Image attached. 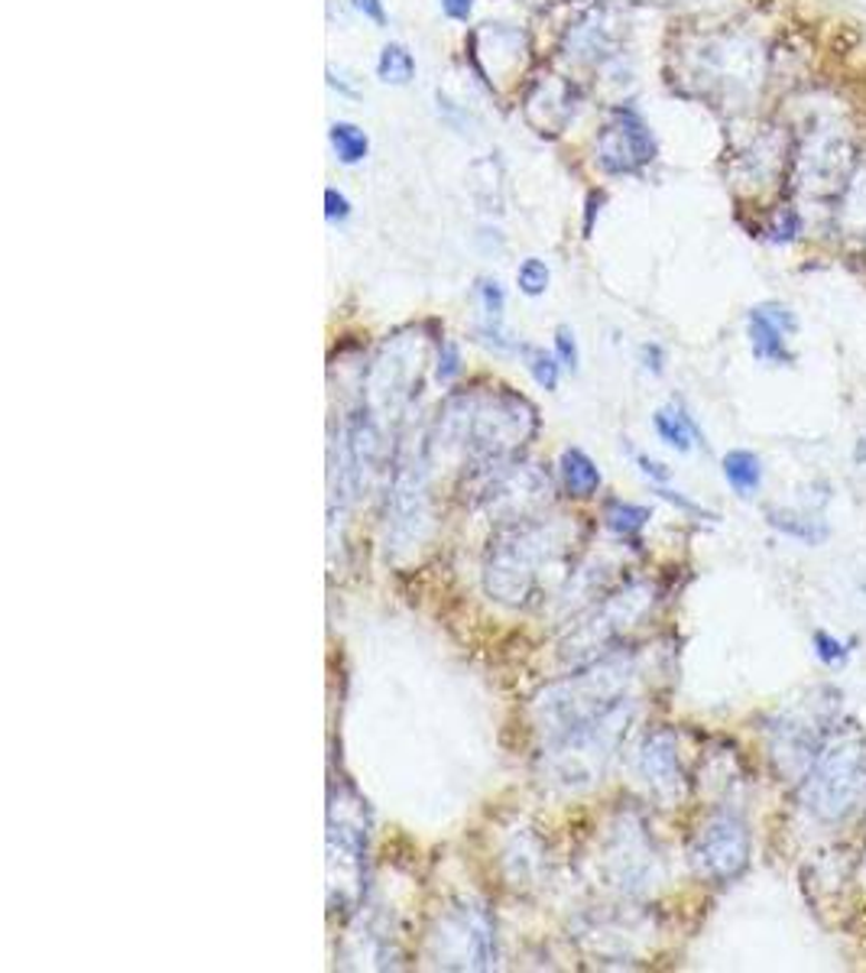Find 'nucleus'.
Returning <instances> with one entry per match:
<instances>
[{"label": "nucleus", "mask_w": 866, "mask_h": 973, "mask_svg": "<svg viewBox=\"0 0 866 973\" xmlns=\"http://www.w3.org/2000/svg\"><path fill=\"white\" fill-rule=\"evenodd\" d=\"M520 354L527 361V371L532 374V380L542 386V390H555L559 386V376H562V364L555 354H545L542 347H532V344H520Z\"/></svg>", "instance_id": "nucleus-20"}, {"label": "nucleus", "mask_w": 866, "mask_h": 973, "mask_svg": "<svg viewBox=\"0 0 866 973\" xmlns=\"http://www.w3.org/2000/svg\"><path fill=\"white\" fill-rule=\"evenodd\" d=\"M815 649H818V659L825 666H844L847 662V646L840 639L830 637V633H825V630L815 633Z\"/></svg>", "instance_id": "nucleus-22"}, {"label": "nucleus", "mask_w": 866, "mask_h": 973, "mask_svg": "<svg viewBox=\"0 0 866 973\" xmlns=\"http://www.w3.org/2000/svg\"><path fill=\"white\" fill-rule=\"evenodd\" d=\"M354 10L364 13V20L383 27L386 23V10H383V0H354Z\"/></svg>", "instance_id": "nucleus-28"}, {"label": "nucleus", "mask_w": 866, "mask_h": 973, "mask_svg": "<svg viewBox=\"0 0 866 973\" xmlns=\"http://www.w3.org/2000/svg\"><path fill=\"white\" fill-rule=\"evenodd\" d=\"M578 546L565 517H523L496 529L484 556V588L506 607H532L562 584Z\"/></svg>", "instance_id": "nucleus-1"}, {"label": "nucleus", "mask_w": 866, "mask_h": 973, "mask_svg": "<svg viewBox=\"0 0 866 973\" xmlns=\"http://www.w3.org/2000/svg\"><path fill=\"white\" fill-rule=\"evenodd\" d=\"M642 364H646V371L662 374V347L659 344H646L642 347Z\"/></svg>", "instance_id": "nucleus-30"}, {"label": "nucleus", "mask_w": 866, "mask_h": 973, "mask_svg": "<svg viewBox=\"0 0 866 973\" xmlns=\"http://www.w3.org/2000/svg\"><path fill=\"white\" fill-rule=\"evenodd\" d=\"M724 478L740 497H754L762 484V464L754 451L734 449L724 454Z\"/></svg>", "instance_id": "nucleus-16"}, {"label": "nucleus", "mask_w": 866, "mask_h": 973, "mask_svg": "<svg viewBox=\"0 0 866 973\" xmlns=\"http://www.w3.org/2000/svg\"><path fill=\"white\" fill-rule=\"evenodd\" d=\"M457 374H461V351H457V344H454V341H442L435 376H439V383H452Z\"/></svg>", "instance_id": "nucleus-24"}, {"label": "nucleus", "mask_w": 866, "mask_h": 973, "mask_svg": "<svg viewBox=\"0 0 866 973\" xmlns=\"http://www.w3.org/2000/svg\"><path fill=\"white\" fill-rule=\"evenodd\" d=\"M640 588L627 591V594H617V598L603 600L601 607L591 610L588 620H581V627H574L568 639L562 642V656L571 659V662H581V659H594V649L601 652L603 646L610 639L617 637L630 617H637V603H642L646 598H640Z\"/></svg>", "instance_id": "nucleus-10"}, {"label": "nucleus", "mask_w": 866, "mask_h": 973, "mask_svg": "<svg viewBox=\"0 0 866 973\" xmlns=\"http://www.w3.org/2000/svg\"><path fill=\"white\" fill-rule=\"evenodd\" d=\"M805 805L821 822H847L866 802V744L860 737L834 740L815 756L805 779Z\"/></svg>", "instance_id": "nucleus-5"}, {"label": "nucleus", "mask_w": 866, "mask_h": 973, "mask_svg": "<svg viewBox=\"0 0 866 973\" xmlns=\"http://www.w3.org/2000/svg\"><path fill=\"white\" fill-rule=\"evenodd\" d=\"M652 137L637 111H617L601 134V166L607 173H637L652 159Z\"/></svg>", "instance_id": "nucleus-11"}, {"label": "nucleus", "mask_w": 866, "mask_h": 973, "mask_svg": "<svg viewBox=\"0 0 866 973\" xmlns=\"http://www.w3.org/2000/svg\"><path fill=\"white\" fill-rule=\"evenodd\" d=\"M429 435L415 449H400L386 497V546L410 549L419 542V525L429 507Z\"/></svg>", "instance_id": "nucleus-6"}, {"label": "nucleus", "mask_w": 866, "mask_h": 973, "mask_svg": "<svg viewBox=\"0 0 866 973\" xmlns=\"http://www.w3.org/2000/svg\"><path fill=\"white\" fill-rule=\"evenodd\" d=\"M747 861H750V831L744 818L734 812H717L691 844L695 873L711 883H730L734 876L747 869Z\"/></svg>", "instance_id": "nucleus-8"}, {"label": "nucleus", "mask_w": 866, "mask_h": 973, "mask_svg": "<svg viewBox=\"0 0 866 973\" xmlns=\"http://www.w3.org/2000/svg\"><path fill=\"white\" fill-rule=\"evenodd\" d=\"M637 468H640L642 474L652 481V484H669V468L666 464H659V461H652V458H646V454H637Z\"/></svg>", "instance_id": "nucleus-27"}, {"label": "nucleus", "mask_w": 866, "mask_h": 973, "mask_svg": "<svg viewBox=\"0 0 866 973\" xmlns=\"http://www.w3.org/2000/svg\"><path fill=\"white\" fill-rule=\"evenodd\" d=\"M442 10H445V17H452V20H468L471 10H474V0H442Z\"/></svg>", "instance_id": "nucleus-29"}, {"label": "nucleus", "mask_w": 866, "mask_h": 973, "mask_svg": "<svg viewBox=\"0 0 866 973\" xmlns=\"http://www.w3.org/2000/svg\"><path fill=\"white\" fill-rule=\"evenodd\" d=\"M364 851H367V831L361 798L335 795L332 802V827H328V866L338 863V886H351L357 896V883L364 873Z\"/></svg>", "instance_id": "nucleus-9"}, {"label": "nucleus", "mask_w": 866, "mask_h": 973, "mask_svg": "<svg viewBox=\"0 0 866 973\" xmlns=\"http://www.w3.org/2000/svg\"><path fill=\"white\" fill-rule=\"evenodd\" d=\"M559 471H562V484L571 497H591L598 493L601 486V471L598 464L584 454L581 449H565L562 451V461H559Z\"/></svg>", "instance_id": "nucleus-15"}, {"label": "nucleus", "mask_w": 866, "mask_h": 973, "mask_svg": "<svg viewBox=\"0 0 866 973\" xmlns=\"http://www.w3.org/2000/svg\"><path fill=\"white\" fill-rule=\"evenodd\" d=\"M649 510L640 507V503H627V500H610L603 507V520H607V529L617 532L620 539H633L640 535L646 523H649Z\"/></svg>", "instance_id": "nucleus-18"}, {"label": "nucleus", "mask_w": 866, "mask_h": 973, "mask_svg": "<svg viewBox=\"0 0 866 973\" xmlns=\"http://www.w3.org/2000/svg\"><path fill=\"white\" fill-rule=\"evenodd\" d=\"M347 215H351V202L341 195L338 188H328L325 191V218L335 225V222H347Z\"/></svg>", "instance_id": "nucleus-25"}, {"label": "nucleus", "mask_w": 866, "mask_h": 973, "mask_svg": "<svg viewBox=\"0 0 866 973\" xmlns=\"http://www.w3.org/2000/svg\"><path fill=\"white\" fill-rule=\"evenodd\" d=\"M555 357L565 371H578V341H574V332L568 325H559L555 328Z\"/></svg>", "instance_id": "nucleus-23"}, {"label": "nucleus", "mask_w": 866, "mask_h": 973, "mask_svg": "<svg viewBox=\"0 0 866 973\" xmlns=\"http://www.w3.org/2000/svg\"><path fill=\"white\" fill-rule=\"evenodd\" d=\"M627 681H630V662L620 656H610V659L591 662L584 672L571 675L565 681L545 688L532 705L542 740L559 737L571 727H581L601 714L620 708L627 701L623 698Z\"/></svg>", "instance_id": "nucleus-3"}, {"label": "nucleus", "mask_w": 866, "mask_h": 973, "mask_svg": "<svg viewBox=\"0 0 866 973\" xmlns=\"http://www.w3.org/2000/svg\"><path fill=\"white\" fill-rule=\"evenodd\" d=\"M656 493L662 497V500H669V503H676L678 510H685V513H695V517H708V520H715L711 513H705L698 503H691L688 497H681V493H676V490H669L666 484H656Z\"/></svg>", "instance_id": "nucleus-26"}, {"label": "nucleus", "mask_w": 866, "mask_h": 973, "mask_svg": "<svg viewBox=\"0 0 866 973\" xmlns=\"http://www.w3.org/2000/svg\"><path fill=\"white\" fill-rule=\"evenodd\" d=\"M432 941H435L439 967H454V971H488L496 954L493 918L488 915V908L468 905V902L442 918Z\"/></svg>", "instance_id": "nucleus-7"}, {"label": "nucleus", "mask_w": 866, "mask_h": 973, "mask_svg": "<svg viewBox=\"0 0 866 973\" xmlns=\"http://www.w3.org/2000/svg\"><path fill=\"white\" fill-rule=\"evenodd\" d=\"M798 332V322L786 305L779 302H762L750 312V341L754 354L766 364H791L786 335Z\"/></svg>", "instance_id": "nucleus-12"}, {"label": "nucleus", "mask_w": 866, "mask_h": 973, "mask_svg": "<svg viewBox=\"0 0 866 973\" xmlns=\"http://www.w3.org/2000/svg\"><path fill=\"white\" fill-rule=\"evenodd\" d=\"M328 144H332V150H335V156H338L344 166H354V163L367 159V153H371L367 134H364L357 124H347V120L332 124V130H328Z\"/></svg>", "instance_id": "nucleus-17"}, {"label": "nucleus", "mask_w": 866, "mask_h": 973, "mask_svg": "<svg viewBox=\"0 0 866 973\" xmlns=\"http://www.w3.org/2000/svg\"><path fill=\"white\" fill-rule=\"evenodd\" d=\"M652 425H656V435H659L669 449L691 451V445H705V435H701L698 422L688 415L685 406H678V403L656 412V415H652Z\"/></svg>", "instance_id": "nucleus-14"}, {"label": "nucleus", "mask_w": 866, "mask_h": 973, "mask_svg": "<svg viewBox=\"0 0 866 973\" xmlns=\"http://www.w3.org/2000/svg\"><path fill=\"white\" fill-rule=\"evenodd\" d=\"M539 429V415L523 396L510 390L452 396L432 425L429 445L457 449L468 471L516 458Z\"/></svg>", "instance_id": "nucleus-2"}, {"label": "nucleus", "mask_w": 866, "mask_h": 973, "mask_svg": "<svg viewBox=\"0 0 866 973\" xmlns=\"http://www.w3.org/2000/svg\"><path fill=\"white\" fill-rule=\"evenodd\" d=\"M549 283H552V269L539 261V257H527V261L520 263V269H516L520 293H527V296L535 299V296H542L549 289Z\"/></svg>", "instance_id": "nucleus-21"}, {"label": "nucleus", "mask_w": 866, "mask_h": 973, "mask_svg": "<svg viewBox=\"0 0 866 973\" xmlns=\"http://www.w3.org/2000/svg\"><path fill=\"white\" fill-rule=\"evenodd\" d=\"M377 76L386 85H410L415 78V59L413 52L403 42H386L380 49L377 59Z\"/></svg>", "instance_id": "nucleus-19"}, {"label": "nucleus", "mask_w": 866, "mask_h": 973, "mask_svg": "<svg viewBox=\"0 0 866 973\" xmlns=\"http://www.w3.org/2000/svg\"><path fill=\"white\" fill-rule=\"evenodd\" d=\"M640 776L659 798H676L681 792V763H678L676 734L656 730L640 749Z\"/></svg>", "instance_id": "nucleus-13"}, {"label": "nucleus", "mask_w": 866, "mask_h": 973, "mask_svg": "<svg viewBox=\"0 0 866 973\" xmlns=\"http://www.w3.org/2000/svg\"><path fill=\"white\" fill-rule=\"evenodd\" d=\"M630 720V701L601 714L581 727H571L559 737L542 740V766L552 783L565 788H584L598 783L620 744Z\"/></svg>", "instance_id": "nucleus-4"}]
</instances>
